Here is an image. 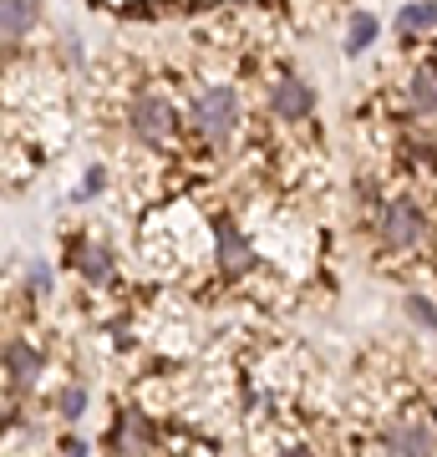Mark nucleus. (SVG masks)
Listing matches in <instances>:
<instances>
[{"mask_svg":"<svg viewBox=\"0 0 437 457\" xmlns=\"http://www.w3.org/2000/svg\"><path fill=\"white\" fill-rule=\"evenodd\" d=\"M194 128L204 137H214V143H224L229 132L240 128V97H234V87H209L194 102Z\"/></svg>","mask_w":437,"mask_h":457,"instance_id":"f257e3e1","label":"nucleus"},{"mask_svg":"<svg viewBox=\"0 0 437 457\" xmlns=\"http://www.w3.org/2000/svg\"><path fill=\"white\" fill-rule=\"evenodd\" d=\"M422 209L417 204H387L382 219H376V234H382V245L387 249H412L422 239Z\"/></svg>","mask_w":437,"mask_h":457,"instance_id":"f03ea898","label":"nucleus"},{"mask_svg":"<svg viewBox=\"0 0 437 457\" xmlns=\"http://www.w3.org/2000/svg\"><path fill=\"white\" fill-rule=\"evenodd\" d=\"M132 132L143 143H168L173 137V107L163 97H138L132 102Z\"/></svg>","mask_w":437,"mask_h":457,"instance_id":"7ed1b4c3","label":"nucleus"},{"mask_svg":"<svg viewBox=\"0 0 437 457\" xmlns=\"http://www.w3.org/2000/svg\"><path fill=\"white\" fill-rule=\"evenodd\" d=\"M270 107H275V117H306L310 107H315V92H310V82H300V77H285V82L270 92Z\"/></svg>","mask_w":437,"mask_h":457,"instance_id":"20e7f679","label":"nucleus"},{"mask_svg":"<svg viewBox=\"0 0 437 457\" xmlns=\"http://www.w3.org/2000/svg\"><path fill=\"white\" fill-rule=\"evenodd\" d=\"M382 442H387L391 453H433L437 432L427 422H397V427H387V437Z\"/></svg>","mask_w":437,"mask_h":457,"instance_id":"39448f33","label":"nucleus"},{"mask_svg":"<svg viewBox=\"0 0 437 457\" xmlns=\"http://www.w3.org/2000/svg\"><path fill=\"white\" fill-rule=\"evenodd\" d=\"M219 270H224V275H244V270H255V249H249V239L234 234V228L219 234Z\"/></svg>","mask_w":437,"mask_h":457,"instance_id":"423d86ee","label":"nucleus"},{"mask_svg":"<svg viewBox=\"0 0 437 457\" xmlns=\"http://www.w3.org/2000/svg\"><path fill=\"white\" fill-rule=\"evenodd\" d=\"M5 371H11V381H21V386H31L36 371H41V356H36L26 341H11L5 345Z\"/></svg>","mask_w":437,"mask_h":457,"instance_id":"0eeeda50","label":"nucleus"},{"mask_svg":"<svg viewBox=\"0 0 437 457\" xmlns=\"http://www.w3.org/2000/svg\"><path fill=\"white\" fill-rule=\"evenodd\" d=\"M113 442L122 447V453H132V447H153V442H158V432H153V422H147L143 411H128Z\"/></svg>","mask_w":437,"mask_h":457,"instance_id":"6e6552de","label":"nucleus"},{"mask_svg":"<svg viewBox=\"0 0 437 457\" xmlns=\"http://www.w3.org/2000/svg\"><path fill=\"white\" fill-rule=\"evenodd\" d=\"M0 21H5V46H16L21 36L36 26V0H5Z\"/></svg>","mask_w":437,"mask_h":457,"instance_id":"1a4fd4ad","label":"nucleus"},{"mask_svg":"<svg viewBox=\"0 0 437 457\" xmlns=\"http://www.w3.org/2000/svg\"><path fill=\"white\" fill-rule=\"evenodd\" d=\"M372 41H376V16L372 11H351V21H346V56H361Z\"/></svg>","mask_w":437,"mask_h":457,"instance_id":"9d476101","label":"nucleus"},{"mask_svg":"<svg viewBox=\"0 0 437 457\" xmlns=\"http://www.w3.org/2000/svg\"><path fill=\"white\" fill-rule=\"evenodd\" d=\"M77 264H81V275L87 279H107L113 275V254H107V245H81Z\"/></svg>","mask_w":437,"mask_h":457,"instance_id":"9b49d317","label":"nucleus"},{"mask_svg":"<svg viewBox=\"0 0 437 457\" xmlns=\"http://www.w3.org/2000/svg\"><path fill=\"white\" fill-rule=\"evenodd\" d=\"M412 107L417 112H437V77L433 71H417L412 77Z\"/></svg>","mask_w":437,"mask_h":457,"instance_id":"f8f14e48","label":"nucleus"},{"mask_svg":"<svg viewBox=\"0 0 437 457\" xmlns=\"http://www.w3.org/2000/svg\"><path fill=\"white\" fill-rule=\"evenodd\" d=\"M402 311H407V320H412V326L437 330V305H433V300H422V295H407V300H402Z\"/></svg>","mask_w":437,"mask_h":457,"instance_id":"ddd939ff","label":"nucleus"},{"mask_svg":"<svg viewBox=\"0 0 437 457\" xmlns=\"http://www.w3.org/2000/svg\"><path fill=\"white\" fill-rule=\"evenodd\" d=\"M437 26V5L427 0V5H407L402 11V31H433Z\"/></svg>","mask_w":437,"mask_h":457,"instance_id":"4468645a","label":"nucleus"},{"mask_svg":"<svg viewBox=\"0 0 437 457\" xmlns=\"http://www.w3.org/2000/svg\"><path fill=\"white\" fill-rule=\"evenodd\" d=\"M56 407H62L66 422H77L81 411H87V386H66V392L56 396Z\"/></svg>","mask_w":437,"mask_h":457,"instance_id":"2eb2a0df","label":"nucleus"},{"mask_svg":"<svg viewBox=\"0 0 437 457\" xmlns=\"http://www.w3.org/2000/svg\"><path fill=\"white\" fill-rule=\"evenodd\" d=\"M26 279H31V290H36V295H41V290H46V285H51V275H46V270H41V264H31V275H26Z\"/></svg>","mask_w":437,"mask_h":457,"instance_id":"dca6fc26","label":"nucleus"}]
</instances>
